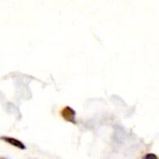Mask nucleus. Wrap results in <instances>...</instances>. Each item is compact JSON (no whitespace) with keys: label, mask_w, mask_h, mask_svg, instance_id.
<instances>
[{"label":"nucleus","mask_w":159,"mask_h":159,"mask_svg":"<svg viewBox=\"0 0 159 159\" xmlns=\"http://www.w3.org/2000/svg\"><path fill=\"white\" fill-rule=\"evenodd\" d=\"M61 115L65 121L75 124V111L69 106H65L61 111Z\"/></svg>","instance_id":"obj_1"},{"label":"nucleus","mask_w":159,"mask_h":159,"mask_svg":"<svg viewBox=\"0 0 159 159\" xmlns=\"http://www.w3.org/2000/svg\"><path fill=\"white\" fill-rule=\"evenodd\" d=\"M1 140L5 141L6 143H9V144H11V145H13V146H15V147H17L19 149H21V150H25L26 149V146L23 144V143L19 141V140H17V139H15V138L3 136V137H1Z\"/></svg>","instance_id":"obj_2"},{"label":"nucleus","mask_w":159,"mask_h":159,"mask_svg":"<svg viewBox=\"0 0 159 159\" xmlns=\"http://www.w3.org/2000/svg\"><path fill=\"white\" fill-rule=\"evenodd\" d=\"M144 159H157V156L156 155H153V154H148L144 157Z\"/></svg>","instance_id":"obj_3"}]
</instances>
